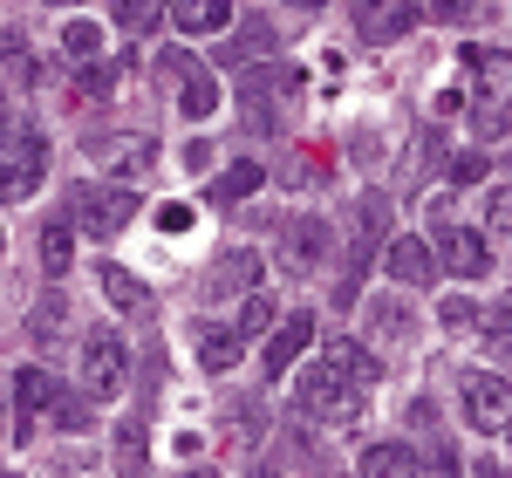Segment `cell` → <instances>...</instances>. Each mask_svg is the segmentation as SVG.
<instances>
[{"label":"cell","instance_id":"1","mask_svg":"<svg viewBox=\"0 0 512 478\" xmlns=\"http://www.w3.org/2000/svg\"><path fill=\"white\" fill-rule=\"evenodd\" d=\"M465 62H472V110L465 117H472L478 144H492L512 130V48H472Z\"/></svg>","mask_w":512,"mask_h":478},{"label":"cell","instance_id":"2","mask_svg":"<svg viewBox=\"0 0 512 478\" xmlns=\"http://www.w3.org/2000/svg\"><path fill=\"white\" fill-rule=\"evenodd\" d=\"M294 417L349 431V424H362V417H369V390H362V383H349L342 369H328V362H315V369H308V376L294 383Z\"/></svg>","mask_w":512,"mask_h":478},{"label":"cell","instance_id":"3","mask_svg":"<svg viewBox=\"0 0 512 478\" xmlns=\"http://www.w3.org/2000/svg\"><path fill=\"white\" fill-rule=\"evenodd\" d=\"M41 171H48V144L28 123H7V137H0V199H28L41 185Z\"/></svg>","mask_w":512,"mask_h":478},{"label":"cell","instance_id":"4","mask_svg":"<svg viewBox=\"0 0 512 478\" xmlns=\"http://www.w3.org/2000/svg\"><path fill=\"white\" fill-rule=\"evenodd\" d=\"M69 219L89 226V233H123L137 219V192H123V185H76L69 192Z\"/></svg>","mask_w":512,"mask_h":478},{"label":"cell","instance_id":"5","mask_svg":"<svg viewBox=\"0 0 512 478\" xmlns=\"http://www.w3.org/2000/svg\"><path fill=\"white\" fill-rule=\"evenodd\" d=\"M458 403H465V417H472L478 431H512V383H506V376L472 369L465 390H458Z\"/></svg>","mask_w":512,"mask_h":478},{"label":"cell","instance_id":"6","mask_svg":"<svg viewBox=\"0 0 512 478\" xmlns=\"http://www.w3.org/2000/svg\"><path fill=\"white\" fill-rule=\"evenodd\" d=\"M431 246H437V267H444V274H458V280L492 274V246H485L472 226H458V219H444Z\"/></svg>","mask_w":512,"mask_h":478},{"label":"cell","instance_id":"7","mask_svg":"<svg viewBox=\"0 0 512 478\" xmlns=\"http://www.w3.org/2000/svg\"><path fill=\"white\" fill-rule=\"evenodd\" d=\"M158 158V137H144V130H117V137H89V164H103V171H117V178H144Z\"/></svg>","mask_w":512,"mask_h":478},{"label":"cell","instance_id":"8","mask_svg":"<svg viewBox=\"0 0 512 478\" xmlns=\"http://www.w3.org/2000/svg\"><path fill=\"white\" fill-rule=\"evenodd\" d=\"M82 390H89L96 403L123 390V342L110 335V328H96V335L82 342Z\"/></svg>","mask_w":512,"mask_h":478},{"label":"cell","instance_id":"9","mask_svg":"<svg viewBox=\"0 0 512 478\" xmlns=\"http://www.w3.org/2000/svg\"><path fill=\"white\" fill-rule=\"evenodd\" d=\"M287 96H301V76L287 62L246 69V123H274V103H287Z\"/></svg>","mask_w":512,"mask_h":478},{"label":"cell","instance_id":"10","mask_svg":"<svg viewBox=\"0 0 512 478\" xmlns=\"http://www.w3.org/2000/svg\"><path fill=\"white\" fill-rule=\"evenodd\" d=\"M410 28H417V0H355V35L369 41V48L403 41Z\"/></svg>","mask_w":512,"mask_h":478},{"label":"cell","instance_id":"11","mask_svg":"<svg viewBox=\"0 0 512 478\" xmlns=\"http://www.w3.org/2000/svg\"><path fill=\"white\" fill-rule=\"evenodd\" d=\"M41 410H55V376L48 369H14V438L28 444L41 431Z\"/></svg>","mask_w":512,"mask_h":478},{"label":"cell","instance_id":"12","mask_svg":"<svg viewBox=\"0 0 512 478\" xmlns=\"http://www.w3.org/2000/svg\"><path fill=\"white\" fill-rule=\"evenodd\" d=\"M383 267H390L396 287H431L437 280V246H424V239H390Z\"/></svg>","mask_w":512,"mask_h":478},{"label":"cell","instance_id":"13","mask_svg":"<svg viewBox=\"0 0 512 478\" xmlns=\"http://www.w3.org/2000/svg\"><path fill=\"white\" fill-rule=\"evenodd\" d=\"M253 280H260V253L253 246H226L212 260V274H205V294H253Z\"/></svg>","mask_w":512,"mask_h":478},{"label":"cell","instance_id":"14","mask_svg":"<svg viewBox=\"0 0 512 478\" xmlns=\"http://www.w3.org/2000/svg\"><path fill=\"white\" fill-rule=\"evenodd\" d=\"M315 342V315H287L274 321V335H267V376H287L294 369V356Z\"/></svg>","mask_w":512,"mask_h":478},{"label":"cell","instance_id":"15","mask_svg":"<svg viewBox=\"0 0 512 478\" xmlns=\"http://www.w3.org/2000/svg\"><path fill=\"white\" fill-rule=\"evenodd\" d=\"M171 28L178 35H219V28H233V0H171Z\"/></svg>","mask_w":512,"mask_h":478},{"label":"cell","instance_id":"16","mask_svg":"<svg viewBox=\"0 0 512 478\" xmlns=\"http://www.w3.org/2000/svg\"><path fill=\"white\" fill-rule=\"evenodd\" d=\"M321 362H328V369H342V376L362 383V390H376V376H383L376 356H369L362 342H349V335H328V342H321Z\"/></svg>","mask_w":512,"mask_h":478},{"label":"cell","instance_id":"17","mask_svg":"<svg viewBox=\"0 0 512 478\" xmlns=\"http://www.w3.org/2000/svg\"><path fill=\"white\" fill-rule=\"evenodd\" d=\"M178 110H185L192 123H205L212 110H219V76L198 69V62H185V69H178Z\"/></svg>","mask_w":512,"mask_h":478},{"label":"cell","instance_id":"18","mask_svg":"<svg viewBox=\"0 0 512 478\" xmlns=\"http://www.w3.org/2000/svg\"><path fill=\"white\" fill-rule=\"evenodd\" d=\"M239 349H246V335H239V328H219V321H205V328H198V369L226 376V369L239 362Z\"/></svg>","mask_w":512,"mask_h":478},{"label":"cell","instance_id":"19","mask_svg":"<svg viewBox=\"0 0 512 478\" xmlns=\"http://www.w3.org/2000/svg\"><path fill=\"white\" fill-rule=\"evenodd\" d=\"M417 472H424V458L410 444H369L362 451V478H417Z\"/></svg>","mask_w":512,"mask_h":478},{"label":"cell","instance_id":"20","mask_svg":"<svg viewBox=\"0 0 512 478\" xmlns=\"http://www.w3.org/2000/svg\"><path fill=\"white\" fill-rule=\"evenodd\" d=\"M96 274H103V294H110V308H123V315H144V308H151V287L130 274V267H117V260H110V267H96Z\"/></svg>","mask_w":512,"mask_h":478},{"label":"cell","instance_id":"21","mask_svg":"<svg viewBox=\"0 0 512 478\" xmlns=\"http://www.w3.org/2000/svg\"><path fill=\"white\" fill-rule=\"evenodd\" d=\"M280 239H287V260H294V267H315L321 253H328V226H321V219H287Z\"/></svg>","mask_w":512,"mask_h":478},{"label":"cell","instance_id":"22","mask_svg":"<svg viewBox=\"0 0 512 478\" xmlns=\"http://www.w3.org/2000/svg\"><path fill=\"white\" fill-rule=\"evenodd\" d=\"M69 260H76V226H69V219H48V226H41V274L62 280Z\"/></svg>","mask_w":512,"mask_h":478},{"label":"cell","instance_id":"23","mask_svg":"<svg viewBox=\"0 0 512 478\" xmlns=\"http://www.w3.org/2000/svg\"><path fill=\"white\" fill-rule=\"evenodd\" d=\"M267 48H274V28L267 21H246L226 48H219V62H233V69H253V62H267Z\"/></svg>","mask_w":512,"mask_h":478},{"label":"cell","instance_id":"24","mask_svg":"<svg viewBox=\"0 0 512 478\" xmlns=\"http://www.w3.org/2000/svg\"><path fill=\"white\" fill-rule=\"evenodd\" d=\"M260 178H267V164H233V171H219L212 178V205H239L260 192Z\"/></svg>","mask_w":512,"mask_h":478},{"label":"cell","instance_id":"25","mask_svg":"<svg viewBox=\"0 0 512 478\" xmlns=\"http://www.w3.org/2000/svg\"><path fill=\"white\" fill-rule=\"evenodd\" d=\"M383 233H390V199L383 192H362V205H355V246L369 253Z\"/></svg>","mask_w":512,"mask_h":478},{"label":"cell","instance_id":"26","mask_svg":"<svg viewBox=\"0 0 512 478\" xmlns=\"http://www.w3.org/2000/svg\"><path fill=\"white\" fill-rule=\"evenodd\" d=\"M274 321H280L274 294H246V308H239V335H246V342H260V335H274Z\"/></svg>","mask_w":512,"mask_h":478},{"label":"cell","instance_id":"27","mask_svg":"<svg viewBox=\"0 0 512 478\" xmlns=\"http://www.w3.org/2000/svg\"><path fill=\"white\" fill-rule=\"evenodd\" d=\"M437 321H444L451 335H465V328H478V301L472 294H444V301H437Z\"/></svg>","mask_w":512,"mask_h":478},{"label":"cell","instance_id":"28","mask_svg":"<svg viewBox=\"0 0 512 478\" xmlns=\"http://www.w3.org/2000/svg\"><path fill=\"white\" fill-rule=\"evenodd\" d=\"M62 48H69L76 62H96V55H103V35H96V21H69V28H62Z\"/></svg>","mask_w":512,"mask_h":478},{"label":"cell","instance_id":"29","mask_svg":"<svg viewBox=\"0 0 512 478\" xmlns=\"http://www.w3.org/2000/svg\"><path fill=\"white\" fill-rule=\"evenodd\" d=\"M158 14H171V0H117V21L130 28V35H144Z\"/></svg>","mask_w":512,"mask_h":478},{"label":"cell","instance_id":"30","mask_svg":"<svg viewBox=\"0 0 512 478\" xmlns=\"http://www.w3.org/2000/svg\"><path fill=\"white\" fill-rule=\"evenodd\" d=\"M485 335H492V349L512 362V294H499V301H492V315H485Z\"/></svg>","mask_w":512,"mask_h":478},{"label":"cell","instance_id":"31","mask_svg":"<svg viewBox=\"0 0 512 478\" xmlns=\"http://www.w3.org/2000/svg\"><path fill=\"white\" fill-rule=\"evenodd\" d=\"M478 0H431V21H444V28H472Z\"/></svg>","mask_w":512,"mask_h":478},{"label":"cell","instance_id":"32","mask_svg":"<svg viewBox=\"0 0 512 478\" xmlns=\"http://www.w3.org/2000/svg\"><path fill=\"white\" fill-rule=\"evenodd\" d=\"M485 219H492V233H512V185H492V199H485Z\"/></svg>","mask_w":512,"mask_h":478},{"label":"cell","instance_id":"33","mask_svg":"<svg viewBox=\"0 0 512 478\" xmlns=\"http://www.w3.org/2000/svg\"><path fill=\"white\" fill-rule=\"evenodd\" d=\"M369 321H383V335H410V315L396 301H369Z\"/></svg>","mask_w":512,"mask_h":478},{"label":"cell","instance_id":"34","mask_svg":"<svg viewBox=\"0 0 512 478\" xmlns=\"http://www.w3.org/2000/svg\"><path fill=\"white\" fill-rule=\"evenodd\" d=\"M158 226H164V233H185V226H192V205H178V199L158 205Z\"/></svg>","mask_w":512,"mask_h":478},{"label":"cell","instance_id":"35","mask_svg":"<svg viewBox=\"0 0 512 478\" xmlns=\"http://www.w3.org/2000/svg\"><path fill=\"white\" fill-rule=\"evenodd\" d=\"M35 335H62V301H48V308L35 301Z\"/></svg>","mask_w":512,"mask_h":478},{"label":"cell","instance_id":"36","mask_svg":"<svg viewBox=\"0 0 512 478\" xmlns=\"http://www.w3.org/2000/svg\"><path fill=\"white\" fill-rule=\"evenodd\" d=\"M7 69H21V35H14V28H0V76H7Z\"/></svg>","mask_w":512,"mask_h":478},{"label":"cell","instance_id":"37","mask_svg":"<svg viewBox=\"0 0 512 478\" xmlns=\"http://www.w3.org/2000/svg\"><path fill=\"white\" fill-rule=\"evenodd\" d=\"M55 417H62V424H69V431H82V424H89V403L62 397V403H55Z\"/></svg>","mask_w":512,"mask_h":478},{"label":"cell","instance_id":"38","mask_svg":"<svg viewBox=\"0 0 512 478\" xmlns=\"http://www.w3.org/2000/svg\"><path fill=\"white\" fill-rule=\"evenodd\" d=\"M478 171H485V158H478V151H465V158H451V178H458V185H472Z\"/></svg>","mask_w":512,"mask_h":478},{"label":"cell","instance_id":"39","mask_svg":"<svg viewBox=\"0 0 512 478\" xmlns=\"http://www.w3.org/2000/svg\"><path fill=\"white\" fill-rule=\"evenodd\" d=\"M437 158H444V144H437V130H431V137H417V171H431Z\"/></svg>","mask_w":512,"mask_h":478},{"label":"cell","instance_id":"40","mask_svg":"<svg viewBox=\"0 0 512 478\" xmlns=\"http://www.w3.org/2000/svg\"><path fill=\"white\" fill-rule=\"evenodd\" d=\"M280 178H287V185H308V178H315V185H321V171H308V158H287V171H280Z\"/></svg>","mask_w":512,"mask_h":478},{"label":"cell","instance_id":"41","mask_svg":"<svg viewBox=\"0 0 512 478\" xmlns=\"http://www.w3.org/2000/svg\"><path fill=\"white\" fill-rule=\"evenodd\" d=\"M458 110H465V96H458V89H444V96L431 103V117H458Z\"/></svg>","mask_w":512,"mask_h":478},{"label":"cell","instance_id":"42","mask_svg":"<svg viewBox=\"0 0 512 478\" xmlns=\"http://www.w3.org/2000/svg\"><path fill=\"white\" fill-rule=\"evenodd\" d=\"M123 478H144V465H137V458H130V465H123Z\"/></svg>","mask_w":512,"mask_h":478},{"label":"cell","instance_id":"43","mask_svg":"<svg viewBox=\"0 0 512 478\" xmlns=\"http://www.w3.org/2000/svg\"><path fill=\"white\" fill-rule=\"evenodd\" d=\"M192 478H219V472H192Z\"/></svg>","mask_w":512,"mask_h":478},{"label":"cell","instance_id":"44","mask_svg":"<svg viewBox=\"0 0 512 478\" xmlns=\"http://www.w3.org/2000/svg\"><path fill=\"white\" fill-rule=\"evenodd\" d=\"M0 253H7V233H0Z\"/></svg>","mask_w":512,"mask_h":478},{"label":"cell","instance_id":"45","mask_svg":"<svg viewBox=\"0 0 512 478\" xmlns=\"http://www.w3.org/2000/svg\"><path fill=\"white\" fill-rule=\"evenodd\" d=\"M301 7H321V0H301Z\"/></svg>","mask_w":512,"mask_h":478}]
</instances>
